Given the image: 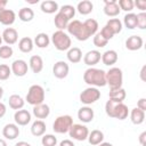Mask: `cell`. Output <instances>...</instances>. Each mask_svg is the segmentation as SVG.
I'll return each instance as SVG.
<instances>
[{"instance_id": "obj_1", "label": "cell", "mask_w": 146, "mask_h": 146, "mask_svg": "<svg viewBox=\"0 0 146 146\" xmlns=\"http://www.w3.org/2000/svg\"><path fill=\"white\" fill-rule=\"evenodd\" d=\"M83 81L90 87H104L106 86V72L100 68L89 67L83 73Z\"/></svg>"}, {"instance_id": "obj_2", "label": "cell", "mask_w": 146, "mask_h": 146, "mask_svg": "<svg viewBox=\"0 0 146 146\" xmlns=\"http://www.w3.org/2000/svg\"><path fill=\"white\" fill-rule=\"evenodd\" d=\"M66 30L71 35L75 36L76 40H79V41H86L91 36L89 34V32L87 31L86 26L83 25V23L78 21V19H74V21L70 22Z\"/></svg>"}, {"instance_id": "obj_3", "label": "cell", "mask_w": 146, "mask_h": 146, "mask_svg": "<svg viewBox=\"0 0 146 146\" xmlns=\"http://www.w3.org/2000/svg\"><path fill=\"white\" fill-rule=\"evenodd\" d=\"M51 42L54 43L55 48L59 51L68 50L72 44V41H71V38L68 36V34L65 33L64 31H59V30H57L56 32L52 33Z\"/></svg>"}, {"instance_id": "obj_4", "label": "cell", "mask_w": 146, "mask_h": 146, "mask_svg": "<svg viewBox=\"0 0 146 146\" xmlns=\"http://www.w3.org/2000/svg\"><path fill=\"white\" fill-rule=\"evenodd\" d=\"M123 73L119 67H111L106 72V84L110 86V89L122 88Z\"/></svg>"}, {"instance_id": "obj_5", "label": "cell", "mask_w": 146, "mask_h": 146, "mask_svg": "<svg viewBox=\"0 0 146 146\" xmlns=\"http://www.w3.org/2000/svg\"><path fill=\"white\" fill-rule=\"evenodd\" d=\"M44 100V89L40 84H33L29 88L26 94V102L30 105H39L42 104Z\"/></svg>"}, {"instance_id": "obj_6", "label": "cell", "mask_w": 146, "mask_h": 146, "mask_svg": "<svg viewBox=\"0 0 146 146\" xmlns=\"http://www.w3.org/2000/svg\"><path fill=\"white\" fill-rule=\"evenodd\" d=\"M73 125V119L71 115H60L56 117L52 123V129L56 133H66Z\"/></svg>"}, {"instance_id": "obj_7", "label": "cell", "mask_w": 146, "mask_h": 146, "mask_svg": "<svg viewBox=\"0 0 146 146\" xmlns=\"http://www.w3.org/2000/svg\"><path fill=\"white\" fill-rule=\"evenodd\" d=\"M100 98V91L95 87H89L80 94V102L84 105H91Z\"/></svg>"}, {"instance_id": "obj_8", "label": "cell", "mask_w": 146, "mask_h": 146, "mask_svg": "<svg viewBox=\"0 0 146 146\" xmlns=\"http://www.w3.org/2000/svg\"><path fill=\"white\" fill-rule=\"evenodd\" d=\"M70 136L75 139V140H79V141H83L88 138V135H89V130L86 125L83 124H73L70 130Z\"/></svg>"}, {"instance_id": "obj_9", "label": "cell", "mask_w": 146, "mask_h": 146, "mask_svg": "<svg viewBox=\"0 0 146 146\" xmlns=\"http://www.w3.org/2000/svg\"><path fill=\"white\" fill-rule=\"evenodd\" d=\"M68 72H70V66L64 60H58L52 66V74L57 79H64V78H66L68 75Z\"/></svg>"}, {"instance_id": "obj_10", "label": "cell", "mask_w": 146, "mask_h": 146, "mask_svg": "<svg viewBox=\"0 0 146 146\" xmlns=\"http://www.w3.org/2000/svg\"><path fill=\"white\" fill-rule=\"evenodd\" d=\"M10 70H11V73H14L16 76H24L27 73L29 66L24 59H16L11 63Z\"/></svg>"}, {"instance_id": "obj_11", "label": "cell", "mask_w": 146, "mask_h": 146, "mask_svg": "<svg viewBox=\"0 0 146 146\" xmlns=\"http://www.w3.org/2000/svg\"><path fill=\"white\" fill-rule=\"evenodd\" d=\"M2 135L9 140H14L19 136V128L15 123H8L2 129Z\"/></svg>"}, {"instance_id": "obj_12", "label": "cell", "mask_w": 146, "mask_h": 146, "mask_svg": "<svg viewBox=\"0 0 146 146\" xmlns=\"http://www.w3.org/2000/svg\"><path fill=\"white\" fill-rule=\"evenodd\" d=\"M1 36H2V41H5L8 46L16 43L17 40H18V33H17V31L14 27L5 29L2 34H1Z\"/></svg>"}, {"instance_id": "obj_13", "label": "cell", "mask_w": 146, "mask_h": 146, "mask_svg": "<svg viewBox=\"0 0 146 146\" xmlns=\"http://www.w3.org/2000/svg\"><path fill=\"white\" fill-rule=\"evenodd\" d=\"M14 120L17 125H26L31 121V113L27 110H18L14 114Z\"/></svg>"}, {"instance_id": "obj_14", "label": "cell", "mask_w": 146, "mask_h": 146, "mask_svg": "<svg viewBox=\"0 0 146 146\" xmlns=\"http://www.w3.org/2000/svg\"><path fill=\"white\" fill-rule=\"evenodd\" d=\"M104 6V13L108 17H115L120 14V8L117 6L116 0H105Z\"/></svg>"}, {"instance_id": "obj_15", "label": "cell", "mask_w": 146, "mask_h": 146, "mask_svg": "<svg viewBox=\"0 0 146 146\" xmlns=\"http://www.w3.org/2000/svg\"><path fill=\"white\" fill-rule=\"evenodd\" d=\"M16 19V14L11 9H0V23L2 25H11Z\"/></svg>"}, {"instance_id": "obj_16", "label": "cell", "mask_w": 146, "mask_h": 146, "mask_svg": "<svg viewBox=\"0 0 146 146\" xmlns=\"http://www.w3.org/2000/svg\"><path fill=\"white\" fill-rule=\"evenodd\" d=\"M143 38L139 35H131L125 40V48L128 50L135 51V50H139L143 47Z\"/></svg>"}, {"instance_id": "obj_17", "label": "cell", "mask_w": 146, "mask_h": 146, "mask_svg": "<svg viewBox=\"0 0 146 146\" xmlns=\"http://www.w3.org/2000/svg\"><path fill=\"white\" fill-rule=\"evenodd\" d=\"M95 116V113H94V110L89 106H83L81 108H79L78 111V117L80 121H82L83 123H89L92 121Z\"/></svg>"}, {"instance_id": "obj_18", "label": "cell", "mask_w": 146, "mask_h": 146, "mask_svg": "<svg viewBox=\"0 0 146 146\" xmlns=\"http://www.w3.org/2000/svg\"><path fill=\"white\" fill-rule=\"evenodd\" d=\"M102 58V54L98 50H90L83 56V62L88 66H94L96 65Z\"/></svg>"}, {"instance_id": "obj_19", "label": "cell", "mask_w": 146, "mask_h": 146, "mask_svg": "<svg viewBox=\"0 0 146 146\" xmlns=\"http://www.w3.org/2000/svg\"><path fill=\"white\" fill-rule=\"evenodd\" d=\"M50 114V108L47 104L42 103V104H39V105H35L33 107V115L39 119V120H42V119H46L48 117Z\"/></svg>"}, {"instance_id": "obj_20", "label": "cell", "mask_w": 146, "mask_h": 146, "mask_svg": "<svg viewBox=\"0 0 146 146\" xmlns=\"http://www.w3.org/2000/svg\"><path fill=\"white\" fill-rule=\"evenodd\" d=\"M102 62L104 65L106 66H111L113 64H115L117 62V52L113 49L106 50L104 54H102Z\"/></svg>"}, {"instance_id": "obj_21", "label": "cell", "mask_w": 146, "mask_h": 146, "mask_svg": "<svg viewBox=\"0 0 146 146\" xmlns=\"http://www.w3.org/2000/svg\"><path fill=\"white\" fill-rule=\"evenodd\" d=\"M29 65H30V68L32 70L33 73H40L43 70V60H42L41 56H39V55L31 56Z\"/></svg>"}, {"instance_id": "obj_22", "label": "cell", "mask_w": 146, "mask_h": 146, "mask_svg": "<svg viewBox=\"0 0 146 146\" xmlns=\"http://www.w3.org/2000/svg\"><path fill=\"white\" fill-rule=\"evenodd\" d=\"M128 115H129L128 106L125 104H123V102L119 103L115 106V110H114V113H113V117L117 119V120H124V119L128 117Z\"/></svg>"}, {"instance_id": "obj_23", "label": "cell", "mask_w": 146, "mask_h": 146, "mask_svg": "<svg viewBox=\"0 0 146 146\" xmlns=\"http://www.w3.org/2000/svg\"><path fill=\"white\" fill-rule=\"evenodd\" d=\"M87 139H88V141H89L90 145L97 146L100 143H103V140H104V133H103V131L96 129V130H92L91 132H89Z\"/></svg>"}, {"instance_id": "obj_24", "label": "cell", "mask_w": 146, "mask_h": 146, "mask_svg": "<svg viewBox=\"0 0 146 146\" xmlns=\"http://www.w3.org/2000/svg\"><path fill=\"white\" fill-rule=\"evenodd\" d=\"M46 123L42 121V120H36L32 123V127H31V132L33 136L35 137H40V136H43L44 132H46Z\"/></svg>"}, {"instance_id": "obj_25", "label": "cell", "mask_w": 146, "mask_h": 146, "mask_svg": "<svg viewBox=\"0 0 146 146\" xmlns=\"http://www.w3.org/2000/svg\"><path fill=\"white\" fill-rule=\"evenodd\" d=\"M67 59L71 62V63H73V64H76V63H79L81 59H82V51H81V49L80 48H78V47H73V48H70L68 50H67Z\"/></svg>"}, {"instance_id": "obj_26", "label": "cell", "mask_w": 146, "mask_h": 146, "mask_svg": "<svg viewBox=\"0 0 146 146\" xmlns=\"http://www.w3.org/2000/svg\"><path fill=\"white\" fill-rule=\"evenodd\" d=\"M130 120L133 124H141L145 120V112L139 110L138 107H135L130 112Z\"/></svg>"}, {"instance_id": "obj_27", "label": "cell", "mask_w": 146, "mask_h": 146, "mask_svg": "<svg viewBox=\"0 0 146 146\" xmlns=\"http://www.w3.org/2000/svg\"><path fill=\"white\" fill-rule=\"evenodd\" d=\"M40 8L46 14H54L58 10V3L54 0H44L41 2Z\"/></svg>"}, {"instance_id": "obj_28", "label": "cell", "mask_w": 146, "mask_h": 146, "mask_svg": "<svg viewBox=\"0 0 146 146\" xmlns=\"http://www.w3.org/2000/svg\"><path fill=\"white\" fill-rule=\"evenodd\" d=\"M18 49L22 51V52H31L33 50V40L29 36H24L19 40L18 42Z\"/></svg>"}, {"instance_id": "obj_29", "label": "cell", "mask_w": 146, "mask_h": 146, "mask_svg": "<svg viewBox=\"0 0 146 146\" xmlns=\"http://www.w3.org/2000/svg\"><path fill=\"white\" fill-rule=\"evenodd\" d=\"M8 103H9V107L13 110H16V111L22 110L24 106V99L19 95H16V94H14L9 97Z\"/></svg>"}, {"instance_id": "obj_30", "label": "cell", "mask_w": 146, "mask_h": 146, "mask_svg": "<svg viewBox=\"0 0 146 146\" xmlns=\"http://www.w3.org/2000/svg\"><path fill=\"white\" fill-rule=\"evenodd\" d=\"M76 9L81 15H88V14H90L92 11L94 5H92V2L90 0H82V1H80L78 3Z\"/></svg>"}, {"instance_id": "obj_31", "label": "cell", "mask_w": 146, "mask_h": 146, "mask_svg": "<svg viewBox=\"0 0 146 146\" xmlns=\"http://www.w3.org/2000/svg\"><path fill=\"white\" fill-rule=\"evenodd\" d=\"M34 43L38 48H47L50 43V38L48 36L47 33L41 32V33L36 34V36L34 38Z\"/></svg>"}, {"instance_id": "obj_32", "label": "cell", "mask_w": 146, "mask_h": 146, "mask_svg": "<svg viewBox=\"0 0 146 146\" xmlns=\"http://www.w3.org/2000/svg\"><path fill=\"white\" fill-rule=\"evenodd\" d=\"M18 17L22 22H31L34 18V11L30 7H23L18 11Z\"/></svg>"}, {"instance_id": "obj_33", "label": "cell", "mask_w": 146, "mask_h": 146, "mask_svg": "<svg viewBox=\"0 0 146 146\" xmlns=\"http://www.w3.org/2000/svg\"><path fill=\"white\" fill-rule=\"evenodd\" d=\"M54 23H55L56 27H57L59 31H63V30H65V29L67 27V25H68L70 21H68V19H67L63 14H60V13L58 11V13L55 15Z\"/></svg>"}, {"instance_id": "obj_34", "label": "cell", "mask_w": 146, "mask_h": 146, "mask_svg": "<svg viewBox=\"0 0 146 146\" xmlns=\"http://www.w3.org/2000/svg\"><path fill=\"white\" fill-rule=\"evenodd\" d=\"M127 94H125V90L123 88H119V89H111L110 92H108V97L110 99H113V100H116V102H123L124 98H125Z\"/></svg>"}, {"instance_id": "obj_35", "label": "cell", "mask_w": 146, "mask_h": 146, "mask_svg": "<svg viewBox=\"0 0 146 146\" xmlns=\"http://www.w3.org/2000/svg\"><path fill=\"white\" fill-rule=\"evenodd\" d=\"M123 23L125 25L127 29L129 30H133L137 27V15L133 13H129L124 16L123 18Z\"/></svg>"}, {"instance_id": "obj_36", "label": "cell", "mask_w": 146, "mask_h": 146, "mask_svg": "<svg viewBox=\"0 0 146 146\" xmlns=\"http://www.w3.org/2000/svg\"><path fill=\"white\" fill-rule=\"evenodd\" d=\"M106 25L112 30L114 34H119L122 31V22L119 18H111L107 21Z\"/></svg>"}, {"instance_id": "obj_37", "label": "cell", "mask_w": 146, "mask_h": 146, "mask_svg": "<svg viewBox=\"0 0 146 146\" xmlns=\"http://www.w3.org/2000/svg\"><path fill=\"white\" fill-rule=\"evenodd\" d=\"M83 25L86 26L87 31L89 32L90 35H95L97 33V30H98V23L96 19L94 18H88L83 22Z\"/></svg>"}, {"instance_id": "obj_38", "label": "cell", "mask_w": 146, "mask_h": 146, "mask_svg": "<svg viewBox=\"0 0 146 146\" xmlns=\"http://www.w3.org/2000/svg\"><path fill=\"white\" fill-rule=\"evenodd\" d=\"M58 10H59V13L63 14L68 21H70L71 18H73L74 15H75V8H74L73 6H71V5H64V6H62L60 9H58Z\"/></svg>"}, {"instance_id": "obj_39", "label": "cell", "mask_w": 146, "mask_h": 146, "mask_svg": "<svg viewBox=\"0 0 146 146\" xmlns=\"http://www.w3.org/2000/svg\"><path fill=\"white\" fill-rule=\"evenodd\" d=\"M121 103V102H116V100H113V99H108L105 104V112L106 114L110 116V117H113V113H114V110H115V106Z\"/></svg>"}, {"instance_id": "obj_40", "label": "cell", "mask_w": 146, "mask_h": 146, "mask_svg": "<svg viewBox=\"0 0 146 146\" xmlns=\"http://www.w3.org/2000/svg\"><path fill=\"white\" fill-rule=\"evenodd\" d=\"M41 144L43 146H56L57 138L54 135H43L41 139Z\"/></svg>"}, {"instance_id": "obj_41", "label": "cell", "mask_w": 146, "mask_h": 146, "mask_svg": "<svg viewBox=\"0 0 146 146\" xmlns=\"http://www.w3.org/2000/svg\"><path fill=\"white\" fill-rule=\"evenodd\" d=\"M13 54H14V50H13V48L7 44V46H1L0 47V58L8 59V58H10L13 56Z\"/></svg>"}, {"instance_id": "obj_42", "label": "cell", "mask_w": 146, "mask_h": 146, "mask_svg": "<svg viewBox=\"0 0 146 146\" xmlns=\"http://www.w3.org/2000/svg\"><path fill=\"white\" fill-rule=\"evenodd\" d=\"M117 6L120 8V10H124V11H131L133 9V1L132 0H120L117 2Z\"/></svg>"}, {"instance_id": "obj_43", "label": "cell", "mask_w": 146, "mask_h": 146, "mask_svg": "<svg viewBox=\"0 0 146 146\" xmlns=\"http://www.w3.org/2000/svg\"><path fill=\"white\" fill-rule=\"evenodd\" d=\"M92 42H94V44H95L97 48H104V47L107 44L108 41H107L105 38H103L102 34L98 32V33L95 34V36H94V39H92Z\"/></svg>"}, {"instance_id": "obj_44", "label": "cell", "mask_w": 146, "mask_h": 146, "mask_svg": "<svg viewBox=\"0 0 146 146\" xmlns=\"http://www.w3.org/2000/svg\"><path fill=\"white\" fill-rule=\"evenodd\" d=\"M11 74V70L6 64H0V80L5 81L7 80Z\"/></svg>"}, {"instance_id": "obj_45", "label": "cell", "mask_w": 146, "mask_h": 146, "mask_svg": "<svg viewBox=\"0 0 146 146\" xmlns=\"http://www.w3.org/2000/svg\"><path fill=\"white\" fill-rule=\"evenodd\" d=\"M136 15H137V27H139L141 30L146 29V13L141 11Z\"/></svg>"}, {"instance_id": "obj_46", "label": "cell", "mask_w": 146, "mask_h": 146, "mask_svg": "<svg viewBox=\"0 0 146 146\" xmlns=\"http://www.w3.org/2000/svg\"><path fill=\"white\" fill-rule=\"evenodd\" d=\"M99 33H100V34H102V36H103V38H105L107 41H110V40L114 36V33L112 32V30H111L107 25H105V26L100 30V32H99Z\"/></svg>"}, {"instance_id": "obj_47", "label": "cell", "mask_w": 146, "mask_h": 146, "mask_svg": "<svg viewBox=\"0 0 146 146\" xmlns=\"http://www.w3.org/2000/svg\"><path fill=\"white\" fill-rule=\"evenodd\" d=\"M137 107L145 112L146 111V98H140L137 103Z\"/></svg>"}, {"instance_id": "obj_48", "label": "cell", "mask_w": 146, "mask_h": 146, "mask_svg": "<svg viewBox=\"0 0 146 146\" xmlns=\"http://www.w3.org/2000/svg\"><path fill=\"white\" fill-rule=\"evenodd\" d=\"M133 5H136L140 10H145L146 9V1H144V0H137V1H135L133 2Z\"/></svg>"}, {"instance_id": "obj_49", "label": "cell", "mask_w": 146, "mask_h": 146, "mask_svg": "<svg viewBox=\"0 0 146 146\" xmlns=\"http://www.w3.org/2000/svg\"><path fill=\"white\" fill-rule=\"evenodd\" d=\"M59 146H75V145H74V143H73L72 140H70V139H64V140L60 141Z\"/></svg>"}, {"instance_id": "obj_50", "label": "cell", "mask_w": 146, "mask_h": 146, "mask_svg": "<svg viewBox=\"0 0 146 146\" xmlns=\"http://www.w3.org/2000/svg\"><path fill=\"white\" fill-rule=\"evenodd\" d=\"M6 111H7V110H6V105L0 102V119L6 114Z\"/></svg>"}, {"instance_id": "obj_51", "label": "cell", "mask_w": 146, "mask_h": 146, "mask_svg": "<svg viewBox=\"0 0 146 146\" xmlns=\"http://www.w3.org/2000/svg\"><path fill=\"white\" fill-rule=\"evenodd\" d=\"M145 139H146V131H144V132L140 133V136H139V143L141 145H145Z\"/></svg>"}, {"instance_id": "obj_52", "label": "cell", "mask_w": 146, "mask_h": 146, "mask_svg": "<svg viewBox=\"0 0 146 146\" xmlns=\"http://www.w3.org/2000/svg\"><path fill=\"white\" fill-rule=\"evenodd\" d=\"M145 70H146V66L144 65L143 67H141V71H140V78H141V80L143 81H145L146 79H145V76H144V74H145Z\"/></svg>"}, {"instance_id": "obj_53", "label": "cell", "mask_w": 146, "mask_h": 146, "mask_svg": "<svg viewBox=\"0 0 146 146\" xmlns=\"http://www.w3.org/2000/svg\"><path fill=\"white\" fill-rule=\"evenodd\" d=\"M15 146H31L29 143H26V141H18Z\"/></svg>"}, {"instance_id": "obj_54", "label": "cell", "mask_w": 146, "mask_h": 146, "mask_svg": "<svg viewBox=\"0 0 146 146\" xmlns=\"http://www.w3.org/2000/svg\"><path fill=\"white\" fill-rule=\"evenodd\" d=\"M7 5V0H0V9H5Z\"/></svg>"}, {"instance_id": "obj_55", "label": "cell", "mask_w": 146, "mask_h": 146, "mask_svg": "<svg viewBox=\"0 0 146 146\" xmlns=\"http://www.w3.org/2000/svg\"><path fill=\"white\" fill-rule=\"evenodd\" d=\"M0 146H7L6 140H5V139H2V138H0Z\"/></svg>"}, {"instance_id": "obj_56", "label": "cell", "mask_w": 146, "mask_h": 146, "mask_svg": "<svg viewBox=\"0 0 146 146\" xmlns=\"http://www.w3.org/2000/svg\"><path fill=\"white\" fill-rule=\"evenodd\" d=\"M97 146H113L111 143H100L99 145H97Z\"/></svg>"}, {"instance_id": "obj_57", "label": "cell", "mask_w": 146, "mask_h": 146, "mask_svg": "<svg viewBox=\"0 0 146 146\" xmlns=\"http://www.w3.org/2000/svg\"><path fill=\"white\" fill-rule=\"evenodd\" d=\"M2 96H3V89H2V87H0V99L2 98Z\"/></svg>"}, {"instance_id": "obj_58", "label": "cell", "mask_w": 146, "mask_h": 146, "mask_svg": "<svg viewBox=\"0 0 146 146\" xmlns=\"http://www.w3.org/2000/svg\"><path fill=\"white\" fill-rule=\"evenodd\" d=\"M1 43H2V36H1V34H0V47H1Z\"/></svg>"}]
</instances>
